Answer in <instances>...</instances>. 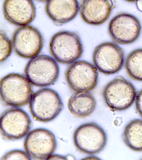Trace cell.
<instances>
[{
  "label": "cell",
  "instance_id": "cell-1",
  "mask_svg": "<svg viewBox=\"0 0 142 160\" xmlns=\"http://www.w3.org/2000/svg\"><path fill=\"white\" fill-rule=\"evenodd\" d=\"M32 84L20 74L11 73L2 78L0 83L1 97L7 106L23 107L29 103L33 94Z\"/></svg>",
  "mask_w": 142,
  "mask_h": 160
},
{
  "label": "cell",
  "instance_id": "cell-2",
  "mask_svg": "<svg viewBox=\"0 0 142 160\" xmlns=\"http://www.w3.org/2000/svg\"><path fill=\"white\" fill-rule=\"evenodd\" d=\"M63 108L59 94L52 89L44 88L36 91L29 102V108L36 121L48 122L59 115Z\"/></svg>",
  "mask_w": 142,
  "mask_h": 160
},
{
  "label": "cell",
  "instance_id": "cell-3",
  "mask_svg": "<svg viewBox=\"0 0 142 160\" xmlns=\"http://www.w3.org/2000/svg\"><path fill=\"white\" fill-rule=\"evenodd\" d=\"M49 49L55 59L64 64L76 62L81 57L83 52L79 36L76 32L67 31H59L52 36Z\"/></svg>",
  "mask_w": 142,
  "mask_h": 160
},
{
  "label": "cell",
  "instance_id": "cell-4",
  "mask_svg": "<svg viewBox=\"0 0 142 160\" xmlns=\"http://www.w3.org/2000/svg\"><path fill=\"white\" fill-rule=\"evenodd\" d=\"M60 69L56 60L46 55H38L28 61L25 74L33 86L48 87L58 79Z\"/></svg>",
  "mask_w": 142,
  "mask_h": 160
},
{
  "label": "cell",
  "instance_id": "cell-5",
  "mask_svg": "<svg viewBox=\"0 0 142 160\" xmlns=\"http://www.w3.org/2000/svg\"><path fill=\"white\" fill-rule=\"evenodd\" d=\"M136 95L134 86L122 76H117L108 82L103 91L106 104L113 111H124L129 108Z\"/></svg>",
  "mask_w": 142,
  "mask_h": 160
},
{
  "label": "cell",
  "instance_id": "cell-6",
  "mask_svg": "<svg viewBox=\"0 0 142 160\" xmlns=\"http://www.w3.org/2000/svg\"><path fill=\"white\" fill-rule=\"evenodd\" d=\"M107 141L105 131L95 122L81 125L73 134L75 146L81 152L87 154L99 153L105 147Z\"/></svg>",
  "mask_w": 142,
  "mask_h": 160
},
{
  "label": "cell",
  "instance_id": "cell-7",
  "mask_svg": "<svg viewBox=\"0 0 142 160\" xmlns=\"http://www.w3.org/2000/svg\"><path fill=\"white\" fill-rule=\"evenodd\" d=\"M65 76L68 86L76 92L92 91L98 82L96 68L86 61H76L72 63L66 71Z\"/></svg>",
  "mask_w": 142,
  "mask_h": 160
},
{
  "label": "cell",
  "instance_id": "cell-8",
  "mask_svg": "<svg viewBox=\"0 0 142 160\" xmlns=\"http://www.w3.org/2000/svg\"><path fill=\"white\" fill-rule=\"evenodd\" d=\"M0 125L3 138L16 141L28 134L32 127V121L25 111L18 108L13 107L2 113Z\"/></svg>",
  "mask_w": 142,
  "mask_h": 160
},
{
  "label": "cell",
  "instance_id": "cell-9",
  "mask_svg": "<svg viewBox=\"0 0 142 160\" xmlns=\"http://www.w3.org/2000/svg\"><path fill=\"white\" fill-rule=\"evenodd\" d=\"M12 43L16 53L24 58L38 56L43 48L44 41L39 30L34 26H21L13 33Z\"/></svg>",
  "mask_w": 142,
  "mask_h": 160
},
{
  "label": "cell",
  "instance_id": "cell-10",
  "mask_svg": "<svg viewBox=\"0 0 142 160\" xmlns=\"http://www.w3.org/2000/svg\"><path fill=\"white\" fill-rule=\"evenodd\" d=\"M123 49L112 42H104L97 46L93 53L94 66L100 72L106 75L119 72L124 63Z\"/></svg>",
  "mask_w": 142,
  "mask_h": 160
},
{
  "label": "cell",
  "instance_id": "cell-11",
  "mask_svg": "<svg viewBox=\"0 0 142 160\" xmlns=\"http://www.w3.org/2000/svg\"><path fill=\"white\" fill-rule=\"evenodd\" d=\"M56 147L55 136L47 129H35L28 132L25 139V150L34 159L47 160L54 153Z\"/></svg>",
  "mask_w": 142,
  "mask_h": 160
},
{
  "label": "cell",
  "instance_id": "cell-12",
  "mask_svg": "<svg viewBox=\"0 0 142 160\" xmlns=\"http://www.w3.org/2000/svg\"><path fill=\"white\" fill-rule=\"evenodd\" d=\"M141 26L133 15L121 13L113 17L108 26L110 35L115 42L129 44L135 42L140 35Z\"/></svg>",
  "mask_w": 142,
  "mask_h": 160
},
{
  "label": "cell",
  "instance_id": "cell-13",
  "mask_svg": "<svg viewBox=\"0 0 142 160\" xmlns=\"http://www.w3.org/2000/svg\"><path fill=\"white\" fill-rule=\"evenodd\" d=\"M3 9L6 19L16 26L29 25L36 16V7L32 0H4Z\"/></svg>",
  "mask_w": 142,
  "mask_h": 160
},
{
  "label": "cell",
  "instance_id": "cell-14",
  "mask_svg": "<svg viewBox=\"0 0 142 160\" xmlns=\"http://www.w3.org/2000/svg\"><path fill=\"white\" fill-rule=\"evenodd\" d=\"M113 8L111 0H81L79 5L82 19L93 26H99L106 22Z\"/></svg>",
  "mask_w": 142,
  "mask_h": 160
},
{
  "label": "cell",
  "instance_id": "cell-15",
  "mask_svg": "<svg viewBox=\"0 0 142 160\" xmlns=\"http://www.w3.org/2000/svg\"><path fill=\"white\" fill-rule=\"evenodd\" d=\"M46 12L54 23L62 25L75 18L79 11L78 0H48Z\"/></svg>",
  "mask_w": 142,
  "mask_h": 160
},
{
  "label": "cell",
  "instance_id": "cell-16",
  "mask_svg": "<svg viewBox=\"0 0 142 160\" xmlns=\"http://www.w3.org/2000/svg\"><path fill=\"white\" fill-rule=\"evenodd\" d=\"M96 101L89 92H76L68 99V107L71 113L78 118H85L95 109Z\"/></svg>",
  "mask_w": 142,
  "mask_h": 160
},
{
  "label": "cell",
  "instance_id": "cell-17",
  "mask_svg": "<svg viewBox=\"0 0 142 160\" xmlns=\"http://www.w3.org/2000/svg\"><path fill=\"white\" fill-rule=\"evenodd\" d=\"M123 141L133 151H142V120H132L126 125L123 131Z\"/></svg>",
  "mask_w": 142,
  "mask_h": 160
},
{
  "label": "cell",
  "instance_id": "cell-18",
  "mask_svg": "<svg viewBox=\"0 0 142 160\" xmlns=\"http://www.w3.org/2000/svg\"><path fill=\"white\" fill-rule=\"evenodd\" d=\"M125 66L127 73L132 78L142 81V48L137 49L129 53Z\"/></svg>",
  "mask_w": 142,
  "mask_h": 160
},
{
  "label": "cell",
  "instance_id": "cell-19",
  "mask_svg": "<svg viewBox=\"0 0 142 160\" xmlns=\"http://www.w3.org/2000/svg\"><path fill=\"white\" fill-rule=\"evenodd\" d=\"M0 40V61L2 62H4L11 56L13 46L12 42L4 31H1Z\"/></svg>",
  "mask_w": 142,
  "mask_h": 160
},
{
  "label": "cell",
  "instance_id": "cell-20",
  "mask_svg": "<svg viewBox=\"0 0 142 160\" xmlns=\"http://www.w3.org/2000/svg\"><path fill=\"white\" fill-rule=\"evenodd\" d=\"M32 158L26 152L22 150H13L3 155L2 160H31Z\"/></svg>",
  "mask_w": 142,
  "mask_h": 160
},
{
  "label": "cell",
  "instance_id": "cell-21",
  "mask_svg": "<svg viewBox=\"0 0 142 160\" xmlns=\"http://www.w3.org/2000/svg\"><path fill=\"white\" fill-rule=\"evenodd\" d=\"M135 105L136 109L142 117V89L136 96Z\"/></svg>",
  "mask_w": 142,
  "mask_h": 160
},
{
  "label": "cell",
  "instance_id": "cell-22",
  "mask_svg": "<svg viewBox=\"0 0 142 160\" xmlns=\"http://www.w3.org/2000/svg\"><path fill=\"white\" fill-rule=\"evenodd\" d=\"M47 160H67L66 156H62L59 154H53L51 155Z\"/></svg>",
  "mask_w": 142,
  "mask_h": 160
},
{
  "label": "cell",
  "instance_id": "cell-23",
  "mask_svg": "<svg viewBox=\"0 0 142 160\" xmlns=\"http://www.w3.org/2000/svg\"><path fill=\"white\" fill-rule=\"evenodd\" d=\"M136 4L138 9L142 11V0H137Z\"/></svg>",
  "mask_w": 142,
  "mask_h": 160
},
{
  "label": "cell",
  "instance_id": "cell-24",
  "mask_svg": "<svg viewBox=\"0 0 142 160\" xmlns=\"http://www.w3.org/2000/svg\"><path fill=\"white\" fill-rule=\"evenodd\" d=\"M83 159L97 160L100 159V158L98 157H95V156H88V157L86 158H83Z\"/></svg>",
  "mask_w": 142,
  "mask_h": 160
},
{
  "label": "cell",
  "instance_id": "cell-25",
  "mask_svg": "<svg viewBox=\"0 0 142 160\" xmlns=\"http://www.w3.org/2000/svg\"><path fill=\"white\" fill-rule=\"evenodd\" d=\"M66 157L67 160H73L76 159L74 156L71 154L67 155V156H66Z\"/></svg>",
  "mask_w": 142,
  "mask_h": 160
},
{
  "label": "cell",
  "instance_id": "cell-26",
  "mask_svg": "<svg viewBox=\"0 0 142 160\" xmlns=\"http://www.w3.org/2000/svg\"><path fill=\"white\" fill-rule=\"evenodd\" d=\"M125 1L130 2H135V1H137V0H125Z\"/></svg>",
  "mask_w": 142,
  "mask_h": 160
},
{
  "label": "cell",
  "instance_id": "cell-27",
  "mask_svg": "<svg viewBox=\"0 0 142 160\" xmlns=\"http://www.w3.org/2000/svg\"><path fill=\"white\" fill-rule=\"evenodd\" d=\"M36 1H40V2H44L47 1L48 0H36Z\"/></svg>",
  "mask_w": 142,
  "mask_h": 160
}]
</instances>
